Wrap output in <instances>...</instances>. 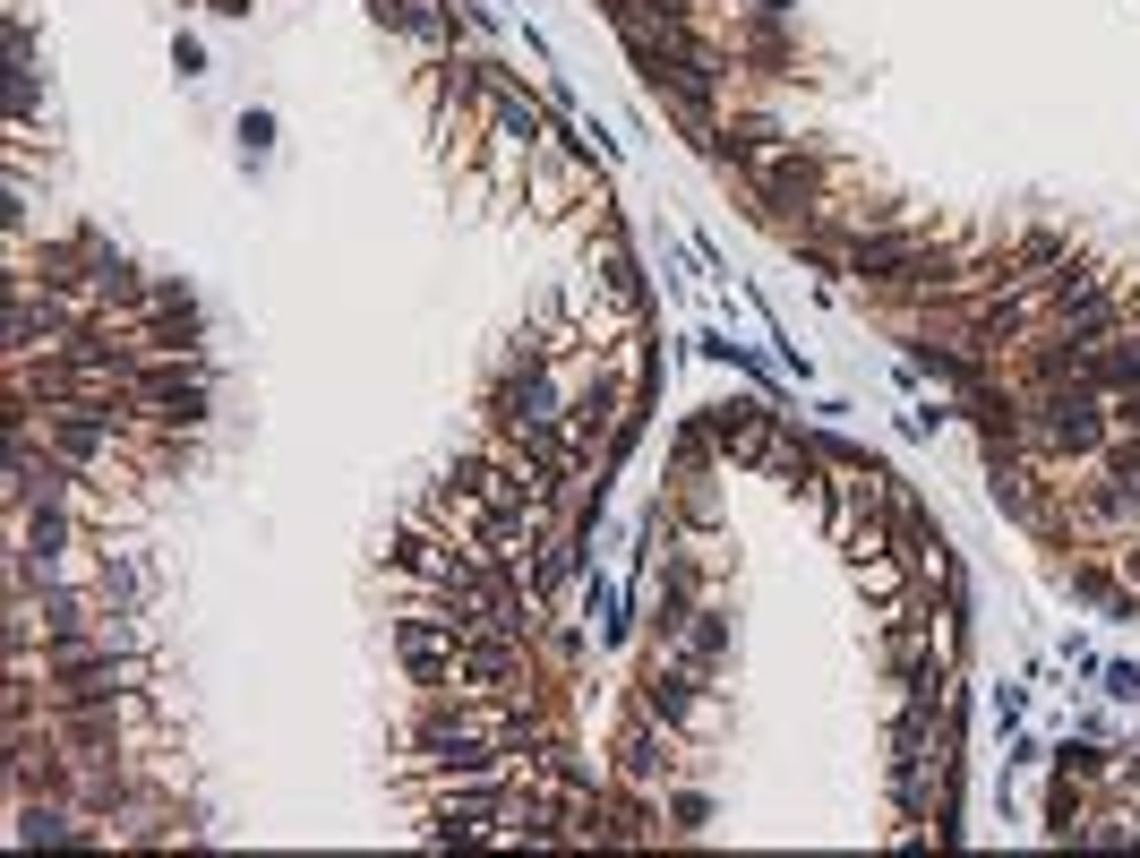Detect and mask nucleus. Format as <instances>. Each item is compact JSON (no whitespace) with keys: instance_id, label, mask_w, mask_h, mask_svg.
Instances as JSON below:
<instances>
[{"instance_id":"obj_3","label":"nucleus","mask_w":1140,"mask_h":858,"mask_svg":"<svg viewBox=\"0 0 1140 858\" xmlns=\"http://www.w3.org/2000/svg\"><path fill=\"white\" fill-rule=\"evenodd\" d=\"M1107 695H1140V670H1132V661H1115V670H1107Z\"/></svg>"},{"instance_id":"obj_1","label":"nucleus","mask_w":1140,"mask_h":858,"mask_svg":"<svg viewBox=\"0 0 1140 858\" xmlns=\"http://www.w3.org/2000/svg\"><path fill=\"white\" fill-rule=\"evenodd\" d=\"M266 146H275V112H240V155H249V164H266Z\"/></svg>"},{"instance_id":"obj_2","label":"nucleus","mask_w":1140,"mask_h":858,"mask_svg":"<svg viewBox=\"0 0 1140 858\" xmlns=\"http://www.w3.org/2000/svg\"><path fill=\"white\" fill-rule=\"evenodd\" d=\"M172 61H181V78H206V52H197V34H181V43H172Z\"/></svg>"}]
</instances>
